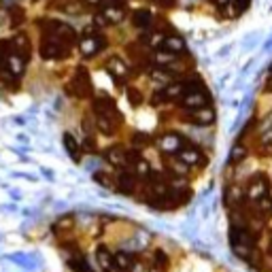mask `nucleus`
<instances>
[{
  "mask_svg": "<svg viewBox=\"0 0 272 272\" xmlns=\"http://www.w3.org/2000/svg\"><path fill=\"white\" fill-rule=\"evenodd\" d=\"M70 49H73V45H68L66 41L51 37V34H43L39 53L43 60H64L70 55Z\"/></svg>",
  "mask_w": 272,
  "mask_h": 272,
  "instance_id": "obj_1",
  "label": "nucleus"
},
{
  "mask_svg": "<svg viewBox=\"0 0 272 272\" xmlns=\"http://www.w3.org/2000/svg\"><path fill=\"white\" fill-rule=\"evenodd\" d=\"M253 234L247 230L245 226H232L230 230V245L232 251L238 257H249L253 251Z\"/></svg>",
  "mask_w": 272,
  "mask_h": 272,
  "instance_id": "obj_2",
  "label": "nucleus"
},
{
  "mask_svg": "<svg viewBox=\"0 0 272 272\" xmlns=\"http://www.w3.org/2000/svg\"><path fill=\"white\" fill-rule=\"evenodd\" d=\"M41 32L43 34H51V37H58L62 41H66L68 45H75L77 43V34L68 24H64L60 19H43L41 21Z\"/></svg>",
  "mask_w": 272,
  "mask_h": 272,
  "instance_id": "obj_3",
  "label": "nucleus"
},
{
  "mask_svg": "<svg viewBox=\"0 0 272 272\" xmlns=\"http://www.w3.org/2000/svg\"><path fill=\"white\" fill-rule=\"evenodd\" d=\"M68 91H70L73 96H79V98H85V96L91 94V81H90L88 70H85L83 66L77 68L73 81L68 83Z\"/></svg>",
  "mask_w": 272,
  "mask_h": 272,
  "instance_id": "obj_4",
  "label": "nucleus"
},
{
  "mask_svg": "<svg viewBox=\"0 0 272 272\" xmlns=\"http://www.w3.org/2000/svg\"><path fill=\"white\" fill-rule=\"evenodd\" d=\"M104 47H106V41H104V37H100L98 32L85 34V37L79 41V51H81L83 58H94Z\"/></svg>",
  "mask_w": 272,
  "mask_h": 272,
  "instance_id": "obj_5",
  "label": "nucleus"
},
{
  "mask_svg": "<svg viewBox=\"0 0 272 272\" xmlns=\"http://www.w3.org/2000/svg\"><path fill=\"white\" fill-rule=\"evenodd\" d=\"M179 104L183 106V109L187 111H194V109H200V106H206L209 104V94H206L204 90H196L194 85L187 90V94H185L181 100H179Z\"/></svg>",
  "mask_w": 272,
  "mask_h": 272,
  "instance_id": "obj_6",
  "label": "nucleus"
},
{
  "mask_svg": "<svg viewBox=\"0 0 272 272\" xmlns=\"http://www.w3.org/2000/svg\"><path fill=\"white\" fill-rule=\"evenodd\" d=\"M268 187H270V183H268L266 175H255L251 181H249L245 194H247V198L251 200V202H255V200L268 196Z\"/></svg>",
  "mask_w": 272,
  "mask_h": 272,
  "instance_id": "obj_7",
  "label": "nucleus"
},
{
  "mask_svg": "<svg viewBox=\"0 0 272 272\" xmlns=\"http://www.w3.org/2000/svg\"><path fill=\"white\" fill-rule=\"evenodd\" d=\"M177 160L185 164V166H202V164L206 162L204 160V153L200 151L198 147H191V145H185L177 151Z\"/></svg>",
  "mask_w": 272,
  "mask_h": 272,
  "instance_id": "obj_8",
  "label": "nucleus"
},
{
  "mask_svg": "<svg viewBox=\"0 0 272 272\" xmlns=\"http://www.w3.org/2000/svg\"><path fill=\"white\" fill-rule=\"evenodd\" d=\"M91 109L96 111V115H109V117H115V119L121 121V113L117 111L115 100L109 98V96H98V98H94V102H91Z\"/></svg>",
  "mask_w": 272,
  "mask_h": 272,
  "instance_id": "obj_9",
  "label": "nucleus"
},
{
  "mask_svg": "<svg viewBox=\"0 0 272 272\" xmlns=\"http://www.w3.org/2000/svg\"><path fill=\"white\" fill-rule=\"evenodd\" d=\"M187 121L194 126H211L215 121V111L211 109L209 104L206 106H200V109H194V111H187Z\"/></svg>",
  "mask_w": 272,
  "mask_h": 272,
  "instance_id": "obj_10",
  "label": "nucleus"
},
{
  "mask_svg": "<svg viewBox=\"0 0 272 272\" xmlns=\"http://www.w3.org/2000/svg\"><path fill=\"white\" fill-rule=\"evenodd\" d=\"M157 145H160V149L164 153H175L181 147H185V140H183V136L181 134H175V132H170V134H164L160 140H157Z\"/></svg>",
  "mask_w": 272,
  "mask_h": 272,
  "instance_id": "obj_11",
  "label": "nucleus"
},
{
  "mask_svg": "<svg viewBox=\"0 0 272 272\" xmlns=\"http://www.w3.org/2000/svg\"><path fill=\"white\" fill-rule=\"evenodd\" d=\"M100 13L104 15V19H106V24H109V26H117L126 17V11L121 9V2H117V0H111V4L104 6Z\"/></svg>",
  "mask_w": 272,
  "mask_h": 272,
  "instance_id": "obj_12",
  "label": "nucleus"
},
{
  "mask_svg": "<svg viewBox=\"0 0 272 272\" xmlns=\"http://www.w3.org/2000/svg\"><path fill=\"white\" fill-rule=\"evenodd\" d=\"M104 160L109 162L113 168H126L128 166V151L124 147H111L104 151Z\"/></svg>",
  "mask_w": 272,
  "mask_h": 272,
  "instance_id": "obj_13",
  "label": "nucleus"
},
{
  "mask_svg": "<svg viewBox=\"0 0 272 272\" xmlns=\"http://www.w3.org/2000/svg\"><path fill=\"white\" fill-rule=\"evenodd\" d=\"M106 70H109L111 77H115L117 81H124V79L128 77V64L119 58V55H113V58H109V62H106Z\"/></svg>",
  "mask_w": 272,
  "mask_h": 272,
  "instance_id": "obj_14",
  "label": "nucleus"
},
{
  "mask_svg": "<svg viewBox=\"0 0 272 272\" xmlns=\"http://www.w3.org/2000/svg\"><path fill=\"white\" fill-rule=\"evenodd\" d=\"M162 49H166V51H173V53H185V41L181 37H177V34H168V37H164L162 41Z\"/></svg>",
  "mask_w": 272,
  "mask_h": 272,
  "instance_id": "obj_15",
  "label": "nucleus"
},
{
  "mask_svg": "<svg viewBox=\"0 0 272 272\" xmlns=\"http://www.w3.org/2000/svg\"><path fill=\"white\" fill-rule=\"evenodd\" d=\"M13 41V51H17L21 58H26V60H30V51H32V47H30V39L26 37V34H15V37L11 39Z\"/></svg>",
  "mask_w": 272,
  "mask_h": 272,
  "instance_id": "obj_16",
  "label": "nucleus"
},
{
  "mask_svg": "<svg viewBox=\"0 0 272 272\" xmlns=\"http://www.w3.org/2000/svg\"><path fill=\"white\" fill-rule=\"evenodd\" d=\"M64 147H66V151H68V155L73 157L75 162H79L81 160V145L77 142V138L70 132H66L64 134Z\"/></svg>",
  "mask_w": 272,
  "mask_h": 272,
  "instance_id": "obj_17",
  "label": "nucleus"
},
{
  "mask_svg": "<svg viewBox=\"0 0 272 272\" xmlns=\"http://www.w3.org/2000/svg\"><path fill=\"white\" fill-rule=\"evenodd\" d=\"M113 266L119 268V270H130L134 266V255L128 253V251H117L113 255Z\"/></svg>",
  "mask_w": 272,
  "mask_h": 272,
  "instance_id": "obj_18",
  "label": "nucleus"
},
{
  "mask_svg": "<svg viewBox=\"0 0 272 272\" xmlns=\"http://www.w3.org/2000/svg\"><path fill=\"white\" fill-rule=\"evenodd\" d=\"M117 185L121 187V191L124 194H134V189H136V175L134 173H121L119 179H117Z\"/></svg>",
  "mask_w": 272,
  "mask_h": 272,
  "instance_id": "obj_19",
  "label": "nucleus"
},
{
  "mask_svg": "<svg viewBox=\"0 0 272 272\" xmlns=\"http://www.w3.org/2000/svg\"><path fill=\"white\" fill-rule=\"evenodd\" d=\"M153 62L157 64V66L168 68V66H173V64L177 62V53L166 51V49H157V51L153 53Z\"/></svg>",
  "mask_w": 272,
  "mask_h": 272,
  "instance_id": "obj_20",
  "label": "nucleus"
},
{
  "mask_svg": "<svg viewBox=\"0 0 272 272\" xmlns=\"http://www.w3.org/2000/svg\"><path fill=\"white\" fill-rule=\"evenodd\" d=\"M132 24L136 26V28H147L151 26V11H147V9H138V11H134V15H132Z\"/></svg>",
  "mask_w": 272,
  "mask_h": 272,
  "instance_id": "obj_21",
  "label": "nucleus"
},
{
  "mask_svg": "<svg viewBox=\"0 0 272 272\" xmlns=\"http://www.w3.org/2000/svg\"><path fill=\"white\" fill-rule=\"evenodd\" d=\"M151 79L155 83H162V85H168V83H173L175 81V75L170 73L168 68H164V66H157L151 70Z\"/></svg>",
  "mask_w": 272,
  "mask_h": 272,
  "instance_id": "obj_22",
  "label": "nucleus"
},
{
  "mask_svg": "<svg viewBox=\"0 0 272 272\" xmlns=\"http://www.w3.org/2000/svg\"><path fill=\"white\" fill-rule=\"evenodd\" d=\"M255 211H257V215H262L264 219L270 217V213H272V200H270V196H264L260 200H255Z\"/></svg>",
  "mask_w": 272,
  "mask_h": 272,
  "instance_id": "obj_23",
  "label": "nucleus"
},
{
  "mask_svg": "<svg viewBox=\"0 0 272 272\" xmlns=\"http://www.w3.org/2000/svg\"><path fill=\"white\" fill-rule=\"evenodd\" d=\"M6 17H9V26L11 28H19L21 21H24V11H21L19 6H11V9L6 11Z\"/></svg>",
  "mask_w": 272,
  "mask_h": 272,
  "instance_id": "obj_24",
  "label": "nucleus"
},
{
  "mask_svg": "<svg viewBox=\"0 0 272 272\" xmlns=\"http://www.w3.org/2000/svg\"><path fill=\"white\" fill-rule=\"evenodd\" d=\"M96 260H98V264H100L102 268H111V264H113V257H111V253H109V249L102 247V245H100L98 251H96Z\"/></svg>",
  "mask_w": 272,
  "mask_h": 272,
  "instance_id": "obj_25",
  "label": "nucleus"
},
{
  "mask_svg": "<svg viewBox=\"0 0 272 272\" xmlns=\"http://www.w3.org/2000/svg\"><path fill=\"white\" fill-rule=\"evenodd\" d=\"M142 41L147 43V47L157 49V47H162L164 37H162V32H151V34H147V37H142ZM145 43H142V45H145Z\"/></svg>",
  "mask_w": 272,
  "mask_h": 272,
  "instance_id": "obj_26",
  "label": "nucleus"
},
{
  "mask_svg": "<svg viewBox=\"0 0 272 272\" xmlns=\"http://www.w3.org/2000/svg\"><path fill=\"white\" fill-rule=\"evenodd\" d=\"M126 96H128V100H130V104L132 106H138L140 102H142V94L136 88H128L126 90Z\"/></svg>",
  "mask_w": 272,
  "mask_h": 272,
  "instance_id": "obj_27",
  "label": "nucleus"
},
{
  "mask_svg": "<svg viewBox=\"0 0 272 272\" xmlns=\"http://www.w3.org/2000/svg\"><path fill=\"white\" fill-rule=\"evenodd\" d=\"M245 155H247V149L242 147V145H236V147L232 149L230 162H232V164H236V162H240V160H242V157H245Z\"/></svg>",
  "mask_w": 272,
  "mask_h": 272,
  "instance_id": "obj_28",
  "label": "nucleus"
},
{
  "mask_svg": "<svg viewBox=\"0 0 272 272\" xmlns=\"http://www.w3.org/2000/svg\"><path fill=\"white\" fill-rule=\"evenodd\" d=\"M249 2H251V0H234V2H232V9H234L236 15L245 13V11H247V6H249Z\"/></svg>",
  "mask_w": 272,
  "mask_h": 272,
  "instance_id": "obj_29",
  "label": "nucleus"
},
{
  "mask_svg": "<svg viewBox=\"0 0 272 272\" xmlns=\"http://www.w3.org/2000/svg\"><path fill=\"white\" fill-rule=\"evenodd\" d=\"M149 140H151V138H149V134H142V132L134 134V138H132V142H134L136 147H142V145H147Z\"/></svg>",
  "mask_w": 272,
  "mask_h": 272,
  "instance_id": "obj_30",
  "label": "nucleus"
},
{
  "mask_svg": "<svg viewBox=\"0 0 272 272\" xmlns=\"http://www.w3.org/2000/svg\"><path fill=\"white\" fill-rule=\"evenodd\" d=\"M262 145L272 149V128H268V130L262 132Z\"/></svg>",
  "mask_w": 272,
  "mask_h": 272,
  "instance_id": "obj_31",
  "label": "nucleus"
},
{
  "mask_svg": "<svg viewBox=\"0 0 272 272\" xmlns=\"http://www.w3.org/2000/svg\"><path fill=\"white\" fill-rule=\"evenodd\" d=\"M155 262L160 264V266H166V264H168L166 253H164V251H155Z\"/></svg>",
  "mask_w": 272,
  "mask_h": 272,
  "instance_id": "obj_32",
  "label": "nucleus"
},
{
  "mask_svg": "<svg viewBox=\"0 0 272 272\" xmlns=\"http://www.w3.org/2000/svg\"><path fill=\"white\" fill-rule=\"evenodd\" d=\"M85 6H90V9H98V6L104 4V0H83Z\"/></svg>",
  "mask_w": 272,
  "mask_h": 272,
  "instance_id": "obj_33",
  "label": "nucleus"
},
{
  "mask_svg": "<svg viewBox=\"0 0 272 272\" xmlns=\"http://www.w3.org/2000/svg\"><path fill=\"white\" fill-rule=\"evenodd\" d=\"M211 2L215 4V6H219V9H224V6H227L232 2V0H211Z\"/></svg>",
  "mask_w": 272,
  "mask_h": 272,
  "instance_id": "obj_34",
  "label": "nucleus"
},
{
  "mask_svg": "<svg viewBox=\"0 0 272 272\" xmlns=\"http://www.w3.org/2000/svg\"><path fill=\"white\" fill-rule=\"evenodd\" d=\"M2 62H4V60H2V53H0V66H2Z\"/></svg>",
  "mask_w": 272,
  "mask_h": 272,
  "instance_id": "obj_35",
  "label": "nucleus"
},
{
  "mask_svg": "<svg viewBox=\"0 0 272 272\" xmlns=\"http://www.w3.org/2000/svg\"><path fill=\"white\" fill-rule=\"evenodd\" d=\"M270 247H272V238H270Z\"/></svg>",
  "mask_w": 272,
  "mask_h": 272,
  "instance_id": "obj_36",
  "label": "nucleus"
},
{
  "mask_svg": "<svg viewBox=\"0 0 272 272\" xmlns=\"http://www.w3.org/2000/svg\"><path fill=\"white\" fill-rule=\"evenodd\" d=\"M32 2H39V0H32Z\"/></svg>",
  "mask_w": 272,
  "mask_h": 272,
  "instance_id": "obj_37",
  "label": "nucleus"
},
{
  "mask_svg": "<svg viewBox=\"0 0 272 272\" xmlns=\"http://www.w3.org/2000/svg\"><path fill=\"white\" fill-rule=\"evenodd\" d=\"M117 2H124V0H117Z\"/></svg>",
  "mask_w": 272,
  "mask_h": 272,
  "instance_id": "obj_38",
  "label": "nucleus"
}]
</instances>
